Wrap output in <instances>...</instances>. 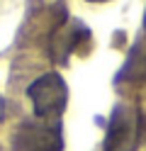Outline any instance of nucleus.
<instances>
[{"instance_id":"obj_1","label":"nucleus","mask_w":146,"mask_h":151,"mask_svg":"<svg viewBox=\"0 0 146 151\" xmlns=\"http://www.w3.org/2000/svg\"><path fill=\"white\" fill-rule=\"evenodd\" d=\"M27 95L32 100V110L39 119L56 122L61 117V112L66 110L68 88L58 73H44L27 88Z\"/></svg>"},{"instance_id":"obj_2","label":"nucleus","mask_w":146,"mask_h":151,"mask_svg":"<svg viewBox=\"0 0 146 151\" xmlns=\"http://www.w3.org/2000/svg\"><path fill=\"white\" fill-rule=\"evenodd\" d=\"M139 132H141L139 110L132 105H117L110 127H107L105 151H134L139 144Z\"/></svg>"},{"instance_id":"obj_3","label":"nucleus","mask_w":146,"mask_h":151,"mask_svg":"<svg viewBox=\"0 0 146 151\" xmlns=\"http://www.w3.org/2000/svg\"><path fill=\"white\" fill-rule=\"evenodd\" d=\"M22 146L29 151H58L61 149V129L56 122L49 124V119H42L39 124L22 127Z\"/></svg>"},{"instance_id":"obj_4","label":"nucleus","mask_w":146,"mask_h":151,"mask_svg":"<svg viewBox=\"0 0 146 151\" xmlns=\"http://www.w3.org/2000/svg\"><path fill=\"white\" fill-rule=\"evenodd\" d=\"M90 3H107V0H90Z\"/></svg>"},{"instance_id":"obj_5","label":"nucleus","mask_w":146,"mask_h":151,"mask_svg":"<svg viewBox=\"0 0 146 151\" xmlns=\"http://www.w3.org/2000/svg\"><path fill=\"white\" fill-rule=\"evenodd\" d=\"M144 24H146V17H144Z\"/></svg>"}]
</instances>
